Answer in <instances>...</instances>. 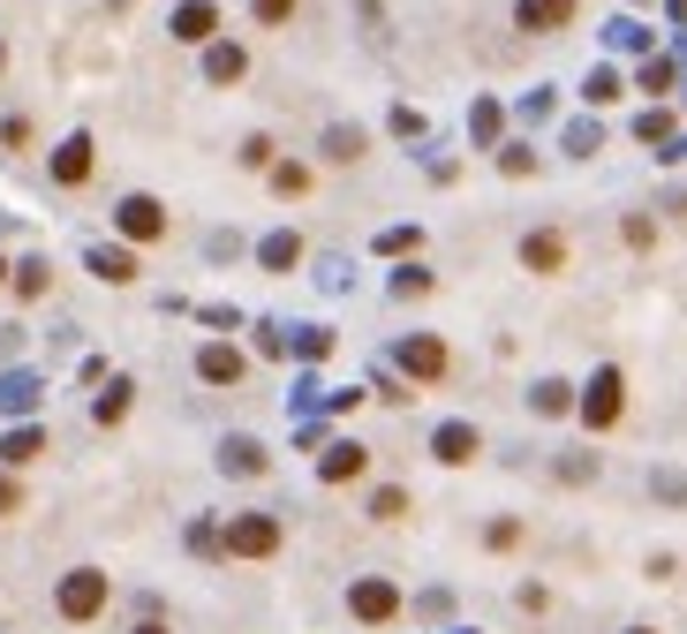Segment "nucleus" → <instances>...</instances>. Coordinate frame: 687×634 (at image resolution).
<instances>
[{
  "mask_svg": "<svg viewBox=\"0 0 687 634\" xmlns=\"http://www.w3.org/2000/svg\"><path fill=\"white\" fill-rule=\"evenodd\" d=\"M91 272H98V280H114V288H122V280H136V264L122 250H98V257H91Z\"/></svg>",
  "mask_w": 687,
  "mask_h": 634,
  "instance_id": "4468645a",
  "label": "nucleus"
},
{
  "mask_svg": "<svg viewBox=\"0 0 687 634\" xmlns=\"http://www.w3.org/2000/svg\"><path fill=\"white\" fill-rule=\"evenodd\" d=\"M197 371H205L212 385H235V378H242V355H235V347H205V363H197Z\"/></svg>",
  "mask_w": 687,
  "mask_h": 634,
  "instance_id": "f8f14e48",
  "label": "nucleus"
},
{
  "mask_svg": "<svg viewBox=\"0 0 687 634\" xmlns=\"http://www.w3.org/2000/svg\"><path fill=\"white\" fill-rule=\"evenodd\" d=\"M325 159H333V167H355V159H363V128H325Z\"/></svg>",
  "mask_w": 687,
  "mask_h": 634,
  "instance_id": "9b49d317",
  "label": "nucleus"
},
{
  "mask_svg": "<svg viewBox=\"0 0 687 634\" xmlns=\"http://www.w3.org/2000/svg\"><path fill=\"white\" fill-rule=\"evenodd\" d=\"M0 144H8V152H31V114H8V122H0Z\"/></svg>",
  "mask_w": 687,
  "mask_h": 634,
  "instance_id": "a211bd4d",
  "label": "nucleus"
},
{
  "mask_svg": "<svg viewBox=\"0 0 687 634\" xmlns=\"http://www.w3.org/2000/svg\"><path fill=\"white\" fill-rule=\"evenodd\" d=\"M174 39L181 45H212L219 39V8L212 0H181V8H174Z\"/></svg>",
  "mask_w": 687,
  "mask_h": 634,
  "instance_id": "0eeeda50",
  "label": "nucleus"
},
{
  "mask_svg": "<svg viewBox=\"0 0 687 634\" xmlns=\"http://www.w3.org/2000/svg\"><path fill=\"white\" fill-rule=\"evenodd\" d=\"M469 454H476L469 430H438V461H469Z\"/></svg>",
  "mask_w": 687,
  "mask_h": 634,
  "instance_id": "dca6fc26",
  "label": "nucleus"
},
{
  "mask_svg": "<svg viewBox=\"0 0 687 634\" xmlns=\"http://www.w3.org/2000/svg\"><path fill=\"white\" fill-rule=\"evenodd\" d=\"M574 8H582V0H514V31L552 39V31H566V23H574Z\"/></svg>",
  "mask_w": 687,
  "mask_h": 634,
  "instance_id": "20e7f679",
  "label": "nucleus"
},
{
  "mask_svg": "<svg viewBox=\"0 0 687 634\" xmlns=\"http://www.w3.org/2000/svg\"><path fill=\"white\" fill-rule=\"evenodd\" d=\"M205 76H212V84H242V76H250V53L227 45V39H212V45H205Z\"/></svg>",
  "mask_w": 687,
  "mask_h": 634,
  "instance_id": "9d476101",
  "label": "nucleus"
},
{
  "mask_svg": "<svg viewBox=\"0 0 687 634\" xmlns=\"http://www.w3.org/2000/svg\"><path fill=\"white\" fill-rule=\"evenodd\" d=\"M136 634H167V627H136Z\"/></svg>",
  "mask_w": 687,
  "mask_h": 634,
  "instance_id": "393cba45",
  "label": "nucleus"
},
{
  "mask_svg": "<svg viewBox=\"0 0 687 634\" xmlns=\"http://www.w3.org/2000/svg\"><path fill=\"white\" fill-rule=\"evenodd\" d=\"M521 264H529V272H544V280H552V272H566V235H552V227L521 235Z\"/></svg>",
  "mask_w": 687,
  "mask_h": 634,
  "instance_id": "6e6552de",
  "label": "nucleus"
},
{
  "mask_svg": "<svg viewBox=\"0 0 687 634\" xmlns=\"http://www.w3.org/2000/svg\"><path fill=\"white\" fill-rule=\"evenodd\" d=\"M590 98H597V106H604V98H620V76H612V69H597V76H590Z\"/></svg>",
  "mask_w": 687,
  "mask_h": 634,
  "instance_id": "5701e85b",
  "label": "nucleus"
},
{
  "mask_svg": "<svg viewBox=\"0 0 687 634\" xmlns=\"http://www.w3.org/2000/svg\"><path fill=\"white\" fill-rule=\"evenodd\" d=\"M272 189H280V197H302V189H310V167H280V159H272Z\"/></svg>",
  "mask_w": 687,
  "mask_h": 634,
  "instance_id": "2eb2a0df",
  "label": "nucleus"
},
{
  "mask_svg": "<svg viewBox=\"0 0 687 634\" xmlns=\"http://www.w3.org/2000/svg\"><path fill=\"white\" fill-rule=\"evenodd\" d=\"M98 612H106V574L98 567H76L61 582V620H98Z\"/></svg>",
  "mask_w": 687,
  "mask_h": 634,
  "instance_id": "f257e3e1",
  "label": "nucleus"
},
{
  "mask_svg": "<svg viewBox=\"0 0 687 634\" xmlns=\"http://www.w3.org/2000/svg\"><path fill=\"white\" fill-rule=\"evenodd\" d=\"M347 612L378 627V620H393V612H400V596H393V582H355V590H347Z\"/></svg>",
  "mask_w": 687,
  "mask_h": 634,
  "instance_id": "1a4fd4ad",
  "label": "nucleus"
},
{
  "mask_svg": "<svg viewBox=\"0 0 687 634\" xmlns=\"http://www.w3.org/2000/svg\"><path fill=\"white\" fill-rule=\"evenodd\" d=\"M635 136H643V144H665V136H673V114H643Z\"/></svg>",
  "mask_w": 687,
  "mask_h": 634,
  "instance_id": "aec40b11",
  "label": "nucleus"
},
{
  "mask_svg": "<svg viewBox=\"0 0 687 634\" xmlns=\"http://www.w3.org/2000/svg\"><path fill=\"white\" fill-rule=\"evenodd\" d=\"M408 371H416V378H438V371H446V347H438V340H408Z\"/></svg>",
  "mask_w": 687,
  "mask_h": 634,
  "instance_id": "ddd939ff",
  "label": "nucleus"
},
{
  "mask_svg": "<svg viewBox=\"0 0 687 634\" xmlns=\"http://www.w3.org/2000/svg\"><path fill=\"white\" fill-rule=\"evenodd\" d=\"M272 159H280V144H272V136H250V144H242V167H272Z\"/></svg>",
  "mask_w": 687,
  "mask_h": 634,
  "instance_id": "6ab92c4d",
  "label": "nucleus"
},
{
  "mask_svg": "<svg viewBox=\"0 0 687 634\" xmlns=\"http://www.w3.org/2000/svg\"><path fill=\"white\" fill-rule=\"evenodd\" d=\"M45 174H53L61 189H84L91 174H98V144H91V136H69V144L45 159Z\"/></svg>",
  "mask_w": 687,
  "mask_h": 634,
  "instance_id": "f03ea898",
  "label": "nucleus"
},
{
  "mask_svg": "<svg viewBox=\"0 0 687 634\" xmlns=\"http://www.w3.org/2000/svg\"><path fill=\"white\" fill-rule=\"evenodd\" d=\"M250 15H258L264 31H280V23H288V15H295V0H250Z\"/></svg>",
  "mask_w": 687,
  "mask_h": 634,
  "instance_id": "f3484780",
  "label": "nucleus"
},
{
  "mask_svg": "<svg viewBox=\"0 0 687 634\" xmlns=\"http://www.w3.org/2000/svg\"><path fill=\"white\" fill-rule=\"evenodd\" d=\"M371 513H378V521H400V513H408V499H400V491H378V499H371Z\"/></svg>",
  "mask_w": 687,
  "mask_h": 634,
  "instance_id": "4be33fe9",
  "label": "nucleus"
},
{
  "mask_svg": "<svg viewBox=\"0 0 687 634\" xmlns=\"http://www.w3.org/2000/svg\"><path fill=\"white\" fill-rule=\"evenodd\" d=\"M114 227H122L129 242H159V235H167V205H159V197H122V205H114Z\"/></svg>",
  "mask_w": 687,
  "mask_h": 634,
  "instance_id": "7ed1b4c3",
  "label": "nucleus"
},
{
  "mask_svg": "<svg viewBox=\"0 0 687 634\" xmlns=\"http://www.w3.org/2000/svg\"><path fill=\"white\" fill-rule=\"evenodd\" d=\"M227 551H235V559H272V551H280V521H264V513H242V521L227 529Z\"/></svg>",
  "mask_w": 687,
  "mask_h": 634,
  "instance_id": "39448f33",
  "label": "nucleus"
},
{
  "mask_svg": "<svg viewBox=\"0 0 687 634\" xmlns=\"http://www.w3.org/2000/svg\"><path fill=\"white\" fill-rule=\"evenodd\" d=\"M620 393H627V385H620V371H604V378L590 385V401H582V423H590V430H612V423H620V408H627Z\"/></svg>",
  "mask_w": 687,
  "mask_h": 634,
  "instance_id": "423d86ee",
  "label": "nucleus"
},
{
  "mask_svg": "<svg viewBox=\"0 0 687 634\" xmlns=\"http://www.w3.org/2000/svg\"><path fill=\"white\" fill-rule=\"evenodd\" d=\"M0 69H8V45H0Z\"/></svg>",
  "mask_w": 687,
  "mask_h": 634,
  "instance_id": "a878e982",
  "label": "nucleus"
},
{
  "mask_svg": "<svg viewBox=\"0 0 687 634\" xmlns=\"http://www.w3.org/2000/svg\"><path fill=\"white\" fill-rule=\"evenodd\" d=\"M23 507V491H15V484H0V513H15Z\"/></svg>",
  "mask_w": 687,
  "mask_h": 634,
  "instance_id": "b1692460",
  "label": "nucleus"
},
{
  "mask_svg": "<svg viewBox=\"0 0 687 634\" xmlns=\"http://www.w3.org/2000/svg\"><path fill=\"white\" fill-rule=\"evenodd\" d=\"M355 468H363V454H355V446H341V454H333V461H325V476H333V484H347V476H355Z\"/></svg>",
  "mask_w": 687,
  "mask_h": 634,
  "instance_id": "412c9836",
  "label": "nucleus"
}]
</instances>
